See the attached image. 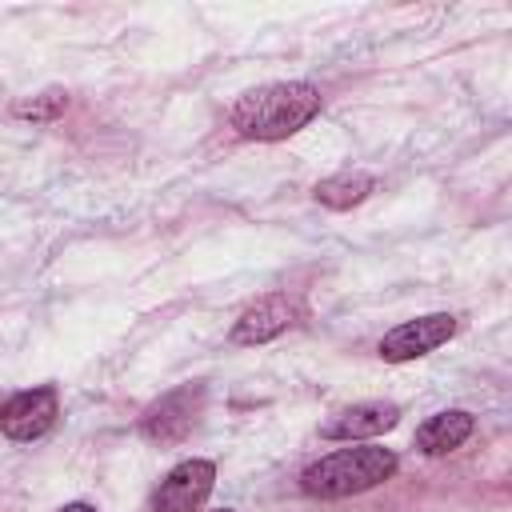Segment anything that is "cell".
I'll return each mask as SVG.
<instances>
[{
  "label": "cell",
  "mask_w": 512,
  "mask_h": 512,
  "mask_svg": "<svg viewBox=\"0 0 512 512\" xmlns=\"http://www.w3.org/2000/svg\"><path fill=\"white\" fill-rule=\"evenodd\" d=\"M324 108V96L316 84L308 80H272V84H256L248 92L236 96V104L228 108V124L244 136V140H288L300 128H308Z\"/></svg>",
  "instance_id": "6da1fadb"
},
{
  "label": "cell",
  "mask_w": 512,
  "mask_h": 512,
  "mask_svg": "<svg viewBox=\"0 0 512 512\" xmlns=\"http://www.w3.org/2000/svg\"><path fill=\"white\" fill-rule=\"evenodd\" d=\"M400 468L396 452L384 444H348L336 448L320 460H312L300 472V492L312 500H344V496H360L384 480H392Z\"/></svg>",
  "instance_id": "7a4b0ae2"
},
{
  "label": "cell",
  "mask_w": 512,
  "mask_h": 512,
  "mask_svg": "<svg viewBox=\"0 0 512 512\" xmlns=\"http://www.w3.org/2000/svg\"><path fill=\"white\" fill-rule=\"evenodd\" d=\"M204 412V384H180L172 392H164L160 400H152L140 416V436L168 448V444H180L196 420Z\"/></svg>",
  "instance_id": "3957f363"
},
{
  "label": "cell",
  "mask_w": 512,
  "mask_h": 512,
  "mask_svg": "<svg viewBox=\"0 0 512 512\" xmlns=\"http://www.w3.org/2000/svg\"><path fill=\"white\" fill-rule=\"evenodd\" d=\"M456 328H460V320L452 312H428V316L404 320L392 332H384L380 344H376V352L388 364H408V360H420V356L436 352L440 344H448L456 336Z\"/></svg>",
  "instance_id": "277c9868"
},
{
  "label": "cell",
  "mask_w": 512,
  "mask_h": 512,
  "mask_svg": "<svg viewBox=\"0 0 512 512\" xmlns=\"http://www.w3.org/2000/svg\"><path fill=\"white\" fill-rule=\"evenodd\" d=\"M60 416V396L52 384H36V388H24V392H12L4 404H0V432L16 444H32L40 436L52 432Z\"/></svg>",
  "instance_id": "5b68a950"
},
{
  "label": "cell",
  "mask_w": 512,
  "mask_h": 512,
  "mask_svg": "<svg viewBox=\"0 0 512 512\" xmlns=\"http://www.w3.org/2000/svg\"><path fill=\"white\" fill-rule=\"evenodd\" d=\"M216 488V464L212 460H180L156 488L152 496V512H200L204 500Z\"/></svg>",
  "instance_id": "8992f818"
},
{
  "label": "cell",
  "mask_w": 512,
  "mask_h": 512,
  "mask_svg": "<svg viewBox=\"0 0 512 512\" xmlns=\"http://www.w3.org/2000/svg\"><path fill=\"white\" fill-rule=\"evenodd\" d=\"M296 320H300V304H296L292 296H284V292H268V296H260L256 304H248V308L240 312V320L232 324L228 340H232L236 348L268 344V340H276L280 332H288Z\"/></svg>",
  "instance_id": "52a82bcc"
},
{
  "label": "cell",
  "mask_w": 512,
  "mask_h": 512,
  "mask_svg": "<svg viewBox=\"0 0 512 512\" xmlns=\"http://www.w3.org/2000/svg\"><path fill=\"white\" fill-rule=\"evenodd\" d=\"M396 424H400V404H392V400H360V404H348V408L332 412V416L320 424V436H324V440L368 444V440L392 432Z\"/></svg>",
  "instance_id": "ba28073f"
},
{
  "label": "cell",
  "mask_w": 512,
  "mask_h": 512,
  "mask_svg": "<svg viewBox=\"0 0 512 512\" xmlns=\"http://www.w3.org/2000/svg\"><path fill=\"white\" fill-rule=\"evenodd\" d=\"M476 432V416L464 412V408H444V412H432L420 428H416V448L424 456H448L456 452L468 436Z\"/></svg>",
  "instance_id": "9c48e42d"
},
{
  "label": "cell",
  "mask_w": 512,
  "mask_h": 512,
  "mask_svg": "<svg viewBox=\"0 0 512 512\" xmlns=\"http://www.w3.org/2000/svg\"><path fill=\"white\" fill-rule=\"evenodd\" d=\"M372 188H376V176H372V172H364V168H344V172L324 176V180L312 188V196H316L324 208H332V212H348V208L364 204V200L372 196Z\"/></svg>",
  "instance_id": "30bf717a"
},
{
  "label": "cell",
  "mask_w": 512,
  "mask_h": 512,
  "mask_svg": "<svg viewBox=\"0 0 512 512\" xmlns=\"http://www.w3.org/2000/svg\"><path fill=\"white\" fill-rule=\"evenodd\" d=\"M64 108H68V92H64V88H44V92H36V96L16 100V104H12V116L32 120V124H52Z\"/></svg>",
  "instance_id": "8fae6325"
},
{
  "label": "cell",
  "mask_w": 512,
  "mask_h": 512,
  "mask_svg": "<svg viewBox=\"0 0 512 512\" xmlns=\"http://www.w3.org/2000/svg\"><path fill=\"white\" fill-rule=\"evenodd\" d=\"M60 512H96V508H92V504H84V500H72V504H64Z\"/></svg>",
  "instance_id": "7c38bea8"
},
{
  "label": "cell",
  "mask_w": 512,
  "mask_h": 512,
  "mask_svg": "<svg viewBox=\"0 0 512 512\" xmlns=\"http://www.w3.org/2000/svg\"><path fill=\"white\" fill-rule=\"evenodd\" d=\"M216 512H236V508H216Z\"/></svg>",
  "instance_id": "4fadbf2b"
}]
</instances>
